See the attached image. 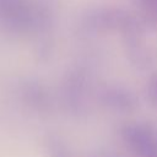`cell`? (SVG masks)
<instances>
[{
	"instance_id": "6da1fadb",
	"label": "cell",
	"mask_w": 157,
	"mask_h": 157,
	"mask_svg": "<svg viewBox=\"0 0 157 157\" xmlns=\"http://www.w3.org/2000/svg\"><path fill=\"white\" fill-rule=\"evenodd\" d=\"M120 135L128 150L136 157H157V134L148 124L126 123Z\"/></svg>"
},
{
	"instance_id": "7a4b0ae2",
	"label": "cell",
	"mask_w": 157,
	"mask_h": 157,
	"mask_svg": "<svg viewBox=\"0 0 157 157\" xmlns=\"http://www.w3.org/2000/svg\"><path fill=\"white\" fill-rule=\"evenodd\" d=\"M83 23L93 31H125L130 32L135 28V20L126 12L114 7L92 9L85 15Z\"/></svg>"
},
{
	"instance_id": "3957f363",
	"label": "cell",
	"mask_w": 157,
	"mask_h": 157,
	"mask_svg": "<svg viewBox=\"0 0 157 157\" xmlns=\"http://www.w3.org/2000/svg\"><path fill=\"white\" fill-rule=\"evenodd\" d=\"M101 102L115 112H130L136 107L135 96L121 86H108L99 94Z\"/></svg>"
},
{
	"instance_id": "277c9868",
	"label": "cell",
	"mask_w": 157,
	"mask_h": 157,
	"mask_svg": "<svg viewBox=\"0 0 157 157\" xmlns=\"http://www.w3.org/2000/svg\"><path fill=\"white\" fill-rule=\"evenodd\" d=\"M65 94L67 98V103H70L74 109L80 110L83 105V101L86 97V81L81 72L76 71L69 77Z\"/></svg>"
},
{
	"instance_id": "5b68a950",
	"label": "cell",
	"mask_w": 157,
	"mask_h": 157,
	"mask_svg": "<svg viewBox=\"0 0 157 157\" xmlns=\"http://www.w3.org/2000/svg\"><path fill=\"white\" fill-rule=\"evenodd\" d=\"M50 152L53 157H70L67 148L58 140L50 144Z\"/></svg>"
},
{
	"instance_id": "8992f818",
	"label": "cell",
	"mask_w": 157,
	"mask_h": 157,
	"mask_svg": "<svg viewBox=\"0 0 157 157\" xmlns=\"http://www.w3.org/2000/svg\"><path fill=\"white\" fill-rule=\"evenodd\" d=\"M147 96H148L150 101L155 105H157V76L150 81V83L147 86Z\"/></svg>"
},
{
	"instance_id": "52a82bcc",
	"label": "cell",
	"mask_w": 157,
	"mask_h": 157,
	"mask_svg": "<svg viewBox=\"0 0 157 157\" xmlns=\"http://www.w3.org/2000/svg\"><path fill=\"white\" fill-rule=\"evenodd\" d=\"M141 2L146 13L157 18V0H141Z\"/></svg>"
}]
</instances>
